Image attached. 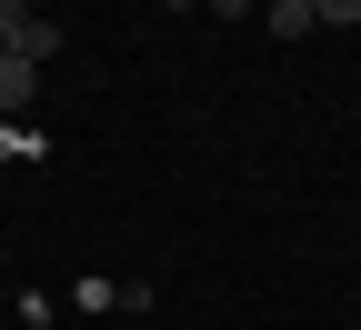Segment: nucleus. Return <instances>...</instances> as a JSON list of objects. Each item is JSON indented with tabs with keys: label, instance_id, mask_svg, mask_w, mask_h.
I'll list each match as a JSON object with an SVG mask.
<instances>
[{
	"label": "nucleus",
	"instance_id": "1",
	"mask_svg": "<svg viewBox=\"0 0 361 330\" xmlns=\"http://www.w3.org/2000/svg\"><path fill=\"white\" fill-rule=\"evenodd\" d=\"M11 51H20L30 70H40V61H61V20H51V11H30V20L11 30Z\"/></svg>",
	"mask_w": 361,
	"mask_h": 330
},
{
	"label": "nucleus",
	"instance_id": "2",
	"mask_svg": "<svg viewBox=\"0 0 361 330\" xmlns=\"http://www.w3.org/2000/svg\"><path fill=\"white\" fill-rule=\"evenodd\" d=\"M30 90H40V70H30L20 51H0V120H20V110H30Z\"/></svg>",
	"mask_w": 361,
	"mask_h": 330
},
{
	"label": "nucleus",
	"instance_id": "3",
	"mask_svg": "<svg viewBox=\"0 0 361 330\" xmlns=\"http://www.w3.org/2000/svg\"><path fill=\"white\" fill-rule=\"evenodd\" d=\"M261 30L271 40H301V30H322V20H311V0H261Z\"/></svg>",
	"mask_w": 361,
	"mask_h": 330
},
{
	"label": "nucleus",
	"instance_id": "4",
	"mask_svg": "<svg viewBox=\"0 0 361 330\" xmlns=\"http://www.w3.org/2000/svg\"><path fill=\"white\" fill-rule=\"evenodd\" d=\"M40 151V130H20V120H0V170H11V160H30Z\"/></svg>",
	"mask_w": 361,
	"mask_h": 330
},
{
	"label": "nucleus",
	"instance_id": "5",
	"mask_svg": "<svg viewBox=\"0 0 361 330\" xmlns=\"http://www.w3.org/2000/svg\"><path fill=\"white\" fill-rule=\"evenodd\" d=\"M311 20H331V30H361V0H311Z\"/></svg>",
	"mask_w": 361,
	"mask_h": 330
},
{
	"label": "nucleus",
	"instance_id": "6",
	"mask_svg": "<svg viewBox=\"0 0 361 330\" xmlns=\"http://www.w3.org/2000/svg\"><path fill=\"white\" fill-rule=\"evenodd\" d=\"M30 20V0H0V51H11V30Z\"/></svg>",
	"mask_w": 361,
	"mask_h": 330
},
{
	"label": "nucleus",
	"instance_id": "7",
	"mask_svg": "<svg viewBox=\"0 0 361 330\" xmlns=\"http://www.w3.org/2000/svg\"><path fill=\"white\" fill-rule=\"evenodd\" d=\"M211 11H221V20H241V11H261V0H211Z\"/></svg>",
	"mask_w": 361,
	"mask_h": 330
},
{
	"label": "nucleus",
	"instance_id": "8",
	"mask_svg": "<svg viewBox=\"0 0 361 330\" xmlns=\"http://www.w3.org/2000/svg\"><path fill=\"white\" fill-rule=\"evenodd\" d=\"M161 11H211V0H161Z\"/></svg>",
	"mask_w": 361,
	"mask_h": 330
},
{
	"label": "nucleus",
	"instance_id": "9",
	"mask_svg": "<svg viewBox=\"0 0 361 330\" xmlns=\"http://www.w3.org/2000/svg\"><path fill=\"white\" fill-rule=\"evenodd\" d=\"M30 11H61V0H30Z\"/></svg>",
	"mask_w": 361,
	"mask_h": 330
}]
</instances>
